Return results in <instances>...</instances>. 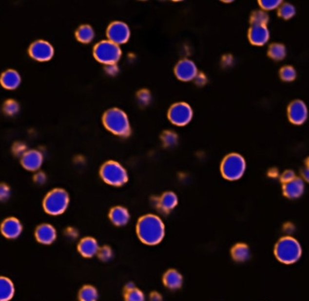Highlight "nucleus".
<instances>
[{
	"label": "nucleus",
	"instance_id": "f257e3e1",
	"mask_svg": "<svg viewBox=\"0 0 309 301\" xmlns=\"http://www.w3.org/2000/svg\"><path fill=\"white\" fill-rule=\"evenodd\" d=\"M164 222L154 214L141 217L136 224L137 236L146 245L159 244L164 239Z\"/></svg>",
	"mask_w": 309,
	"mask_h": 301
},
{
	"label": "nucleus",
	"instance_id": "f03ea898",
	"mask_svg": "<svg viewBox=\"0 0 309 301\" xmlns=\"http://www.w3.org/2000/svg\"><path fill=\"white\" fill-rule=\"evenodd\" d=\"M102 123L108 131L117 136L127 137L131 133V127L127 114L118 108L108 110L102 117Z\"/></svg>",
	"mask_w": 309,
	"mask_h": 301
},
{
	"label": "nucleus",
	"instance_id": "7ed1b4c3",
	"mask_svg": "<svg viewBox=\"0 0 309 301\" xmlns=\"http://www.w3.org/2000/svg\"><path fill=\"white\" fill-rule=\"evenodd\" d=\"M274 253L277 260L284 264H292L298 262L302 248L299 242L290 236L280 238L275 245Z\"/></svg>",
	"mask_w": 309,
	"mask_h": 301
},
{
	"label": "nucleus",
	"instance_id": "20e7f679",
	"mask_svg": "<svg viewBox=\"0 0 309 301\" xmlns=\"http://www.w3.org/2000/svg\"><path fill=\"white\" fill-rule=\"evenodd\" d=\"M70 197L67 191L62 188H55L47 194L43 201L45 211L52 216L62 214L69 206Z\"/></svg>",
	"mask_w": 309,
	"mask_h": 301
},
{
	"label": "nucleus",
	"instance_id": "39448f33",
	"mask_svg": "<svg viewBox=\"0 0 309 301\" xmlns=\"http://www.w3.org/2000/svg\"><path fill=\"white\" fill-rule=\"evenodd\" d=\"M222 176L228 181H237L242 177L246 170V161L242 155L231 153L225 157L221 163Z\"/></svg>",
	"mask_w": 309,
	"mask_h": 301
},
{
	"label": "nucleus",
	"instance_id": "423d86ee",
	"mask_svg": "<svg viewBox=\"0 0 309 301\" xmlns=\"http://www.w3.org/2000/svg\"><path fill=\"white\" fill-rule=\"evenodd\" d=\"M99 175L106 184L117 188L124 186L128 181L127 170L114 160L107 161L101 166Z\"/></svg>",
	"mask_w": 309,
	"mask_h": 301
},
{
	"label": "nucleus",
	"instance_id": "0eeeda50",
	"mask_svg": "<svg viewBox=\"0 0 309 301\" xmlns=\"http://www.w3.org/2000/svg\"><path fill=\"white\" fill-rule=\"evenodd\" d=\"M93 56L97 62L106 66L112 65L116 64L120 60L122 56V50L120 46L115 43L109 40H102L94 47Z\"/></svg>",
	"mask_w": 309,
	"mask_h": 301
},
{
	"label": "nucleus",
	"instance_id": "6e6552de",
	"mask_svg": "<svg viewBox=\"0 0 309 301\" xmlns=\"http://www.w3.org/2000/svg\"><path fill=\"white\" fill-rule=\"evenodd\" d=\"M193 110L189 104L178 102L171 106L168 111V119L176 126H185L193 120Z\"/></svg>",
	"mask_w": 309,
	"mask_h": 301
},
{
	"label": "nucleus",
	"instance_id": "1a4fd4ad",
	"mask_svg": "<svg viewBox=\"0 0 309 301\" xmlns=\"http://www.w3.org/2000/svg\"><path fill=\"white\" fill-rule=\"evenodd\" d=\"M106 35L109 41L120 46L126 44L129 40L131 32L129 26L125 22L114 21L108 26Z\"/></svg>",
	"mask_w": 309,
	"mask_h": 301
},
{
	"label": "nucleus",
	"instance_id": "9d476101",
	"mask_svg": "<svg viewBox=\"0 0 309 301\" xmlns=\"http://www.w3.org/2000/svg\"><path fill=\"white\" fill-rule=\"evenodd\" d=\"M29 55L39 62H47L54 56V47L46 40H37L30 46Z\"/></svg>",
	"mask_w": 309,
	"mask_h": 301
},
{
	"label": "nucleus",
	"instance_id": "9b49d317",
	"mask_svg": "<svg viewBox=\"0 0 309 301\" xmlns=\"http://www.w3.org/2000/svg\"><path fill=\"white\" fill-rule=\"evenodd\" d=\"M174 75L182 82H191L198 75V68L193 60L184 58L174 67Z\"/></svg>",
	"mask_w": 309,
	"mask_h": 301
},
{
	"label": "nucleus",
	"instance_id": "f8f14e48",
	"mask_svg": "<svg viewBox=\"0 0 309 301\" xmlns=\"http://www.w3.org/2000/svg\"><path fill=\"white\" fill-rule=\"evenodd\" d=\"M309 117V111L306 103L300 99L293 100L288 107V118L290 123L301 125L306 123Z\"/></svg>",
	"mask_w": 309,
	"mask_h": 301
},
{
	"label": "nucleus",
	"instance_id": "ddd939ff",
	"mask_svg": "<svg viewBox=\"0 0 309 301\" xmlns=\"http://www.w3.org/2000/svg\"><path fill=\"white\" fill-rule=\"evenodd\" d=\"M270 38V33L267 25L251 24L248 32V38L251 45L256 47L265 46Z\"/></svg>",
	"mask_w": 309,
	"mask_h": 301
},
{
	"label": "nucleus",
	"instance_id": "4468645a",
	"mask_svg": "<svg viewBox=\"0 0 309 301\" xmlns=\"http://www.w3.org/2000/svg\"><path fill=\"white\" fill-rule=\"evenodd\" d=\"M44 157L43 154L37 150H26L25 153L20 157L21 166L30 171L39 170L43 164Z\"/></svg>",
	"mask_w": 309,
	"mask_h": 301
},
{
	"label": "nucleus",
	"instance_id": "2eb2a0df",
	"mask_svg": "<svg viewBox=\"0 0 309 301\" xmlns=\"http://www.w3.org/2000/svg\"><path fill=\"white\" fill-rule=\"evenodd\" d=\"M1 233L8 239L18 238L22 232V226L19 220L15 217H10L3 221L1 224Z\"/></svg>",
	"mask_w": 309,
	"mask_h": 301
},
{
	"label": "nucleus",
	"instance_id": "dca6fc26",
	"mask_svg": "<svg viewBox=\"0 0 309 301\" xmlns=\"http://www.w3.org/2000/svg\"><path fill=\"white\" fill-rule=\"evenodd\" d=\"M282 190L286 198L290 199L300 198L305 192V182L301 178L294 177L289 182L283 184Z\"/></svg>",
	"mask_w": 309,
	"mask_h": 301
},
{
	"label": "nucleus",
	"instance_id": "f3484780",
	"mask_svg": "<svg viewBox=\"0 0 309 301\" xmlns=\"http://www.w3.org/2000/svg\"><path fill=\"white\" fill-rule=\"evenodd\" d=\"M35 235L39 243L43 245H50L56 240L57 232L51 225L43 224L37 228Z\"/></svg>",
	"mask_w": 309,
	"mask_h": 301
},
{
	"label": "nucleus",
	"instance_id": "a211bd4d",
	"mask_svg": "<svg viewBox=\"0 0 309 301\" xmlns=\"http://www.w3.org/2000/svg\"><path fill=\"white\" fill-rule=\"evenodd\" d=\"M21 83V77L16 70H7L0 76V84L7 90H15Z\"/></svg>",
	"mask_w": 309,
	"mask_h": 301
},
{
	"label": "nucleus",
	"instance_id": "6ab92c4d",
	"mask_svg": "<svg viewBox=\"0 0 309 301\" xmlns=\"http://www.w3.org/2000/svg\"><path fill=\"white\" fill-rule=\"evenodd\" d=\"M78 251L85 258H92L97 255L99 245L93 237H85L78 244Z\"/></svg>",
	"mask_w": 309,
	"mask_h": 301
},
{
	"label": "nucleus",
	"instance_id": "aec40b11",
	"mask_svg": "<svg viewBox=\"0 0 309 301\" xmlns=\"http://www.w3.org/2000/svg\"><path fill=\"white\" fill-rule=\"evenodd\" d=\"M110 220L116 226H124L129 222L130 214L126 207L117 206L113 207L110 211Z\"/></svg>",
	"mask_w": 309,
	"mask_h": 301
},
{
	"label": "nucleus",
	"instance_id": "412c9836",
	"mask_svg": "<svg viewBox=\"0 0 309 301\" xmlns=\"http://www.w3.org/2000/svg\"><path fill=\"white\" fill-rule=\"evenodd\" d=\"M163 282L167 288L171 290H175L182 286L183 277L181 273H179L176 270H168L164 274Z\"/></svg>",
	"mask_w": 309,
	"mask_h": 301
},
{
	"label": "nucleus",
	"instance_id": "4be33fe9",
	"mask_svg": "<svg viewBox=\"0 0 309 301\" xmlns=\"http://www.w3.org/2000/svg\"><path fill=\"white\" fill-rule=\"evenodd\" d=\"M178 203L177 196L174 192H166L159 198L157 202V207H159L163 212L168 213L176 207Z\"/></svg>",
	"mask_w": 309,
	"mask_h": 301
},
{
	"label": "nucleus",
	"instance_id": "5701e85b",
	"mask_svg": "<svg viewBox=\"0 0 309 301\" xmlns=\"http://www.w3.org/2000/svg\"><path fill=\"white\" fill-rule=\"evenodd\" d=\"M15 287L8 277L0 276V301H9L14 297Z\"/></svg>",
	"mask_w": 309,
	"mask_h": 301
},
{
	"label": "nucleus",
	"instance_id": "b1692460",
	"mask_svg": "<svg viewBox=\"0 0 309 301\" xmlns=\"http://www.w3.org/2000/svg\"><path fill=\"white\" fill-rule=\"evenodd\" d=\"M232 256L234 261L238 263H243L250 259V249L249 246L243 243L236 244L232 247Z\"/></svg>",
	"mask_w": 309,
	"mask_h": 301
},
{
	"label": "nucleus",
	"instance_id": "393cba45",
	"mask_svg": "<svg viewBox=\"0 0 309 301\" xmlns=\"http://www.w3.org/2000/svg\"><path fill=\"white\" fill-rule=\"evenodd\" d=\"M76 37L80 43L88 44L91 43L95 38V31L92 28V26L88 24H84L78 27L76 32Z\"/></svg>",
	"mask_w": 309,
	"mask_h": 301
},
{
	"label": "nucleus",
	"instance_id": "a878e982",
	"mask_svg": "<svg viewBox=\"0 0 309 301\" xmlns=\"http://www.w3.org/2000/svg\"><path fill=\"white\" fill-rule=\"evenodd\" d=\"M287 54V50L284 45L280 44V43H274L271 44L268 51V55L270 57L274 60H282L283 58H285Z\"/></svg>",
	"mask_w": 309,
	"mask_h": 301
},
{
	"label": "nucleus",
	"instance_id": "bb28decb",
	"mask_svg": "<svg viewBox=\"0 0 309 301\" xmlns=\"http://www.w3.org/2000/svg\"><path fill=\"white\" fill-rule=\"evenodd\" d=\"M98 298L97 290L92 285H85L79 292V300L82 301H95Z\"/></svg>",
	"mask_w": 309,
	"mask_h": 301
},
{
	"label": "nucleus",
	"instance_id": "cd10ccee",
	"mask_svg": "<svg viewBox=\"0 0 309 301\" xmlns=\"http://www.w3.org/2000/svg\"><path fill=\"white\" fill-rule=\"evenodd\" d=\"M296 10L293 5L290 3H281L278 9L279 17L283 19H290L295 15Z\"/></svg>",
	"mask_w": 309,
	"mask_h": 301
},
{
	"label": "nucleus",
	"instance_id": "c85d7f7f",
	"mask_svg": "<svg viewBox=\"0 0 309 301\" xmlns=\"http://www.w3.org/2000/svg\"><path fill=\"white\" fill-rule=\"evenodd\" d=\"M270 20L269 14L264 10H255L251 13L250 21L251 24H263L267 25Z\"/></svg>",
	"mask_w": 309,
	"mask_h": 301
},
{
	"label": "nucleus",
	"instance_id": "c756f323",
	"mask_svg": "<svg viewBox=\"0 0 309 301\" xmlns=\"http://www.w3.org/2000/svg\"><path fill=\"white\" fill-rule=\"evenodd\" d=\"M161 139L165 148H173L177 144L178 137H177V134L174 132L164 131L161 135Z\"/></svg>",
	"mask_w": 309,
	"mask_h": 301
},
{
	"label": "nucleus",
	"instance_id": "7c9ffc66",
	"mask_svg": "<svg viewBox=\"0 0 309 301\" xmlns=\"http://www.w3.org/2000/svg\"><path fill=\"white\" fill-rule=\"evenodd\" d=\"M297 73L292 66H284L280 69V79L284 82H292L295 80Z\"/></svg>",
	"mask_w": 309,
	"mask_h": 301
},
{
	"label": "nucleus",
	"instance_id": "2f4dec72",
	"mask_svg": "<svg viewBox=\"0 0 309 301\" xmlns=\"http://www.w3.org/2000/svg\"><path fill=\"white\" fill-rule=\"evenodd\" d=\"M19 105L14 99H8L3 105V112L9 116H14L19 113Z\"/></svg>",
	"mask_w": 309,
	"mask_h": 301
},
{
	"label": "nucleus",
	"instance_id": "473e14b6",
	"mask_svg": "<svg viewBox=\"0 0 309 301\" xmlns=\"http://www.w3.org/2000/svg\"><path fill=\"white\" fill-rule=\"evenodd\" d=\"M125 299L128 301H145V296L139 289L133 287L126 291Z\"/></svg>",
	"mask_w": 309,
	"mask_h": 301
},
{
	"label": "nucleus",
	"instance_id": "72a5a7b5",
	"mask_svg": "<svg viewBox=\"0 0 309 301\" xmlns=\"http://www.w3.org/2000/svg\"><path fill=\"white\" fill-rule=\"evenodd\" d=\"M258 3L262 10L264 11H269V10L279 9L282 1L281 0H261Z\"/></svg>",
	"mask_w": 309,
	"mask_h": 301
},
{
	"label": "nucleus",
	"instance_id": "f704fd0d",
	"mask_svg": "<svg viewBox=\"0 0 309 301\" xmlns=\"http://www.w3.org/2000/svg\"><path fill=\"white\" fill-rule=\"evenodd\" d=\"M136 98H137V102L139 103L140 106L145 107L147 105H149V104L151 103L152 94H151L149 90L142 89V90H140V91L137 92Z\"/></svg>",
	"mask_w": 309,
	"mask_h": 301
},
{
	"label": "nucleus",
	"instance_id": "c9c22d12",
	"mask_svg": "<svg viewBox=\"0 0 309 301\" xmlns=\"http://www.w3.org/2000/svg\"><path fill=\"white\" fill-rule=\"evenodd\" d=\"M97 254L100 261L108 262V261H110L113 258V250L111 249L110 246L105 245V246H102V247L98 248Z\"/></svg>",
	"mask_w": 309,
	"mask_h": 301
},
{
	"label": "nucleus",
	"instance_id": "e433bc0d",
	"mask_svg": "<svg viewBox=\"0 0 309 301\" xmlns=\"http://www.w3.org/2000/svg\"><path fill=\"white\" fill-rule=\"evenodd\" d=\"M10 187L6 184H0V201H6L10 198Z\"/></svg>",
	"mask_w": 309,
	"mask_h": 301
},
{
	"label": "nucleus",
	"instance_id": "4c0bfd02",
	"mask_svg": "<svg viewBox=\"0 0 309 301\" xmlns=\"http://www.w3.org/2000/svg\"><path fill=\"white\" fill-rule=\"evenodd\" d=\"M26 150H27L26 146H25L23 143H19V142L15 143V144L13 145V148H12L13 153H14L16 156H20V157L25 153V151Z\"/></svg>",
	"mask_w": 309,
	"mask_h": 301
},
{
	"label": "nucleus",
	"instance_id": "58836bf2",
	"mask_svg": "<svg viewBox=\"0 0 309 301\" xmlns=\"http://www.w3.org/2000/svg\"><path fill=\"white\" fill-rule=\"evenodd\" d=\"M294 177H295L294 171H293V170H290V169H287V170H285V171L281 174L280 180H281V182L284 184V183H286V182H289L290 180H292Z\"/></svg>",
	"mask_w": 309,
	"mask_h": 301
},
{
	"label": "nucleus",
	"instance_id": "ea45409f",
	"mask_svg": "<svg viewBox=\"0 0 309 301\" xmlns=\"http://www.w3.org/2000/svg\"><path fill=\"white\" fill-rule=\"evenodd\" d=\"M34 181H35L36 184L41 186V185H44L47 182V176H46V174L44 172L39 171V172H37L34 175Z\"/></svg>",
	"mask_w": 309,
	"mask_h": 301
},
{
	"label": "nucleus",
	"instance_id": "a19ab883",
	"mask_svg": "<svg viewBox=\"0 0 309 301\" xmlns=\"http://www.w3.org/2000/svg\"><path fill=\"white\" fill-rule=\"evenodd\" d=\"M195 82L196 84L199 85H204L205 83L207 82V78L206 76L204 75L203 74H200V75H197V76L195 77Z\"/></svg>",
	"mask_w": 309,
	"mask_h": 301
},
{
	"label": "nucleus",
	"instance_id": "79ce46f5",
	"mask_svg": "<svg viewBox=\"0 0 309 301\" xmlns=\"http://www.w3.org/2000/svg\"><path fill=\"white\" fill-rule=\"evenodd\" d=\"M107 74H109L110 75H116L118 73V67L116 64H112V65H107L106 66Z\"/></svg>",
	"mask_w": 309,
	"mask_h": 301
},
{
	"label": "nucleus",
	"instance_id": "37998d69",
	"mask_svg": "<svg viewBox=\"0 0 309 301\" xmlns=\"http://www.w3.org/2000/svg\"><path fill=\"white\" fill-rule=\"evenodd\" d=\"M150 299H151V301H162L163 300L162 296L157 292H153L150 296Z\"/></svg>",
	"mask_w": 309,
	"mask_h": 301
},
{
	"label": "nucleus",
	"instance_id": "c03bdc74",
	"mask_svg": "<svg viewBox=\"0 0 309 301\" xmlns=\"http://www.w3.org/2000/svg\"><path fill=\"white\" fill-rule=\"evenodd\" d=\"M303 176H304V178L306 181H309V169L307 168V169H304L303 170Z\"/></svg>",
	"mask_w": 309,
	"mask_h": 301
},
{
	"label": "nucleus",
	"instance_id": "a18cd8bd",
	"mask_svg": "<svg viewBox=\"0 0 309 301\" xmlns=\"http://www.w3.org/2000/svg\"><path fill=\"white\" fill-rule=\"evenodd\" d=\"M133 287H135V285H134V283H133V282H129V283H127L126 285V291L129 290V289H131V288H133Z\"/></svg>",
	"mask_w": 309,
	"mask_h": 301
}]
</instances>
